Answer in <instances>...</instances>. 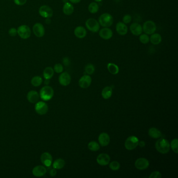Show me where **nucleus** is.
I'll return each instance as SVG.
<instances>
[{
  "mask_svg": "<svg viewBox=\"0 0 178 178\" xmlns=\"http://www.w3.org/2000/svg\"><path fill=\"white\" fill-rule=\"evenodd\" d=\"M40 159L43 165L46 166V167H49L51 166L52 161V157L50 153L48 152L44 153L41 156Z\"/></svg>",
  "mask_w": 178,
  "mask_h": 178,
  "instance_id": "obj_18",
  "label": "nucleus"
},
{
  "mask_svg": "<svg viewBox=\"0 0 178 178\" xmlns=\"http://www.w3.org/2000/svg\"><path fill=\"white\" fill-rule=\"evenodd\" d=\"M39 13L42 17L50 18L53 16V11L50 7L47 5H43L40 7Z\"/></svg>",
  "mask_w": 178,
  "mask_h": 178,
  "instance_id": "obj_10",
  "label": "nucleus"
},
{
  "mask_svg": "<svg viewBox=\"0 0 178 178\" xmlns=\"http://www.w3.org/2000/svg\"><path fill=\"white\" fill-rule=\"evenodd\" d=\"M139 37V40L142 44H147L150 42V37L149 35L146 34H142L140 35Z\"/></svg>",
  "mask_w": 178,
  "mask_h": 178,
  "instance_id": "obj_33",
  "label": "nucleus"
},
{
  "mask_svg": "<svg viewBox=\"0 0 178 178\" xmlns=\"http://www.w3.org/2000/svg\"><path fill=\"white\" fill-rule=\"evenodd\" d=\"M132 18L130 14H126L122 18V22L125 24H128L131 23Z\"/></svg>",
  "mask_w": 178,
  "mask_h": 178,
  "instance_id": "obj_38",
  "label": "nucleus"
},
{
  "mask_svg": "<svg viewBox=\"0 0 178 178\" xmlns=\"http://www.w3.org/2000/svg\"><path fill=\"white\" fill-rule=\"evenodd\" d=\"M113 34V31L109 27H104L99 31V35L104 40H109L112 38Z\"/></svg>",
  "mask_w": 178,
  "mask_h": 178,
  "instance_id": "obj_11",
  "label": "nucleus"
},
{
  "mask_svg": "<svg viewBox=\"0 0 178 178\" xmlns=\"http://www.w3.org/2000/svg\"><path fill=\"white\" fill-rule=\"evenodd\" d=\"M40 97L44 101H49L52 98L54 91L52 87L46 86L42 87L40 91Z\"/></svg>",
  "mask_w": 178,
  "mask_h": 178,
  "instance_id": "obj_3",
  "label": "nucleus"
},
{
  "mask_svg": "<svg viewBox=\"0 0 178 178\" xmlns=\"http://www.w3.org/2000/svg\"><path fill=\"white\" fill-rule=\"evenodd\" d=\"M85 26L88 31L94 33L98 32L101 26L98 21L93 18H89L86 21Z\"/></svg>",
  "mask_w": 178,
  "mask_h": 178,
  "instance_id": "obj_5",
  "label": "nucleus"
},
{
  "mask_svg": "<svg viewBox=\"0 0 178 178\" xmlns=\"http://www.w3.org/2000/svg\"><path fill=\"white\" fill-rule=\"evenodd\" d=\"M35 109L37 114L40 115H44L47 113L48 111V106L45 102L39 101L36 102Z\"/></svg>",
  "mask_w": 178,
  "mask_h": 178,
  "instance_id": "obj_9",
  "label": "nucleus"
},
{
  "mask_svg": "<svg viewBox=\"0 0 178 178\" xmlns=\"http://www.w3.org/2000/svg\"><path fill=\"white\" fill-rule=\"evenodd\" d=\"M59 81L61 85L63 86L68 85L71 81L70 75L67 72L61 73L59 77Z\"/></svg>",
  "mask_w": 178,
  "mask_h": 178,
  "instance_id": "obj_13",
  "label": "nucleus"
},
{
  "mask_svg": "<svg viewBox=\"0 0 178 178\" xmlns=\"http://www.w3.org/2000/svg\"><path fill=\"white\" fill-rule=\"evenodd\" d=\"M109 168L113 171H117L120 168V164L117 161H113L109 164Z\"/></svg>",
  "mask_w": 178,
  "mask_h": 178,
  "instance_id": "obj_36",
  "label": "nucleus"
},
{
  "mask_svg": "<svg viewBox=\"0 0 178 178\" xmlns=\"http://www.w3.org/2000/svg\"><path fill=\"white\" fill-rule=\"evenodd\" d=\"M156 150L160 153L166 154L170 150V145L168 140L163 138H160L156 142Z\"/></svg>",
  "mask_w": 178,
  "mask_h": 178,
  "instance_id": "obj_1",
  "label": "nucleus"
},
{
  "mask_svg": "<svg viewBox=\"0 0 178 178\" xmlns=\"http://www.w3.org/2000/svg\"><path fill=\"white\" fill-rule=\"evenodd\" d=\"M85 71L87 74L88 75H92L95 71V66L94 65L89 63L86 65L85 67Z\"/></svg>",
  "mask_w": 178,
  "mask_h": 178,
  "instance_id": "obj_35",
  "label": "nucleus"
},
{
  "mask_svg": "<svg viewBox=\"0 0 178 178\" xmlns=\"http://www.w3.org/2000/svg\"><path fill=\"white\" fill-rule=\"evenodd\" d=\"M71 3H72L73 4H77L81 2V0H69Z\"/></svg>",
  "mask_w": 178,
  "mask_h": 178,
  "instance_id": "obj_45",
  "label": "nucleus"
},
{
  "mask_svg": "<svg viewBox=\"0 0 178 178\" xmlns=\"http://www.w3.org/2000/svg\"><path fill=\"white\" fill-rule=\"evenodd\" d=\"M49 80H46V81H45L44 84H47V85L49 83Z\"/></svg>",
  "mask_w": 178,
  "mask_h": 178,
  "instance_id": "obj_46",
  "label": "nucleus"
},
{
  "mask_svg": "<svg viewBox=\"0 0 178 178\" xmlns=\"http://www.w3.org/2000/svg\"><path fill=\"white\" fill-rule=\"evenodd\" d=\"M54 70L51 67H47L44 70L43 75L46 80H50L54 75Z\"/></svg>",
  "mask_w": 178,
  "mask_h": 178,
  "instance_id": "obj_28",
  "label": "nucleus"
},
{
  "mask_svg": "<svg viewBox=\"0 0 178 178\" xmlns=\"http://www.w3.org/2000/svg\"><path fill=\"white\" fill-rule=\"evenodd\" d=\"M170 147L173 151L176 153H178V140L177 138L173 139L171 142Z\"/></svg>",
  "mask_w": 178,
  "mask_h": 178,
  "instance_id": "obj_34",
  "label": "nucleus"
},
{
  "mask_svg": "<svg viewBox=\"0 0 178 178\" xmlns=\"http://www.w3.org/2000/svg\"><path fill=\"white\" fill-rule=\"evenodd\" d=\"M88 10L91 13H97L99 10V6L98 4H97V2H91L88 5Z\"/></svg>",
  "mask_w": 178,
  "mask_h": 178,
  "instance_id": "obj_29",
  "label": "nucleus"
},
{
  "mask_svg": "<svg viewBox=\"0 0 178 178\" xmlns=\"http://www.w3.org/2000/svg\"><path fill=\"white\" fill-rule=\"evenodd\" d=\"M17 34L23 39H27L31 35V29L27 25H21L17 29Z\"/></svg>",
  "mask_w": 178,
  "mask_h": 178,
  "instance_id": "obj_7",
  "label": "nucleus"
},
{
  "mask_svg": "<svg viewBox=\"0 0 178 178\" xmlns=\"http://www.w3.org/2000/svg\"><path fill=\"white\" fill-rule=\"evenodd\" d=\"M32 30L35 36L40 38L44 36L45 34V29L44 26L40 23H36L33 26Z\"/></svg>",
  "mask_w": 178,
  "mask_h": 178,
  "instance_id": "obj_14",
  "label": "nucleus"
},
{
  "mask_svg": "<svg viewBox=\"0 0 178 178\" xmlns=\"http://www.w3.org/2000/svg\"><path fill=\"white\" fill-rule=\"evenodd\" d=\"M42 83V78L39 76H35L32 77L31 81V83L35 87H38Z\"/></svg>",
  "mask_w": 178,
  "mask_h": 178,
  "instance_id": "obj_32",
  "label": "nucleus"
},
{
  "mask_svg": "<svg viewBox=\"0 0 178 178\" xmlns=\"http://www.w3.org/2000/svg\"><path fill=\"white\" fill-rule=\"evenodd\" d=\"M53 70L57 73H61L63 71V66L61 64L57 63L54 66Z\"/></svg>",
  "mask_w": 178,
  "mask_h": 178,
  "instance_id": "obj_37",
  "label": "nucleus"
},
{
  "mask_svg": "<svg viewBox=\"0 0 178 178\" xmlns=\"http://www.w3.org/2000/svg\"><path fill=\"white\" fill-rule=\"evenodd\" d=\"M150 166V163L147 159L145 158H140L135 162V167L138 170H143L148 168Z\"/></svg>",
  "mask_w": 178,
  "mask_h": 178,
  "instance_id": "obj_8",
  "label": "nucleus"
},
{
  "mask_svg": "<svg viewBox=\"0 0 178 178\" xmlns=\"http://www.w3.org/2000/svg\"><path fill=\"white\" fill-rule=\"evenodd\" d=\"M148 134L153 138H159L162 136L161 132L155 127H152L149 130Z\"/></svg>",
  "mask_w": 178,
  "mask_h": 178,
  "instance_id": "obj_25",
  "label": "nucleus"
},
{
  "mask_svg": "<svg viewBox=\"0 0 178 178\" xmlns=\"http://www.w3.org/2000/svg\"><path fill=\"white\" fill-rule=\"evenodd\" d=\"M98 141L101 146L103 147L108 146L110 143V137L106 133H102L99 136Z\"/></svg>",
  "mask_w": 178,
  "mask_h": 178,
  "instance_id": "obj_19",
  "label": "nucleus"
},
{
  "mask_svg": "<svg viewBox=\"0 0 178 178\" xmlns=\"http://www.w3.org/2000/svg\"><path fill=\"white\" fill-rule=\"evenodd\" d=\"M65 161L62 159H58L55 160L53 163V168L55 169H61L64 167Z\"/></svg>",
  "mask_w": 178,
  "mask_h": 178,
  "instance_id": "obj_30",
  "label": "nucleus"
},
{
  "mask_svg": "<svg viewBox=\"0 0 178 178\" xmlns=\"http://www.w3.org/2000/svg\"><path fill=\"white\" fill-rule=\"evenodd\" d=\"M63 63L65 66H68L70 64V60L68 57H65L63 59Z\"/></svg>",
  "mask_w": 178,
  "mask_h": 178,
  "instance_id": "obj_42",
  "label": "nucleus"
},
{
  "mask_svg": "<svg viewBox=\"0 0 178 178\" xmlns=\"http://www.w3.org/2000/svg\"><path fill=\"white\" fill-rule=\"evenodd\" d=\"M103 0H95V1L96 2H102Z\"/></svg>",
  "mask_w": 178,
  "mask_h": 178,
  "instance_id": "obj_47",
  "label": "nucleus"
},
{
  "mask_svg": "<svg viewBox=\"0 0 178 178\" xmlns=\"http://www.w3.org/2000/svg\"><path fill=\"white\" fill-rule=\"evenodd\" d=\"M98 22L103 27H110L114 24V18L110 14L105 13L99 17Z\"/></svg>",
  "mask_w": 178,
  "mask_h": 178,
  "instance_id": "obj_2",
  "label": "nucleus"
},
{
  "mask_svg": "<svg viewBox=\"0 0 178 178\" xmlns=\"http://www.w3.org/2000/svg\"><path fill=\"white\" fill-rule=\"evenodd\" d=\"M56 174H57V170H56L55 169L53 168L50 170V175L51 176H55Z\"/></svg>",
  "mask_w": 178,
  "mask_h": 178,
  "instance_id": "obj_43",
  "label": "nucleus"
},
{
  "mask_svg": "<svg viewBox=\"0 0 178 178\" xmlns=\"http://www.w3.org/2000/svg\"><path fill=\"white\" fill-rule=\"evenodd\" d=\"M74 34L76 37L79 39H83L87 36V31L84 27L79 26L76 27L74 31Z\"/></svg>",
  "mask_w": 178,
  "mask_h": 178,
  "instance_id": "obj_21",
  "label": "nucleus"
},
{
  "mask_svg": "<svg viewBox=\"0 0 178 178\" xmlns=\"http://www.w3.org/2000/svg\"><path fill=\"white\" fill-rule=\"evenodd\" d=\"M112 95V88L107 86L104 88L101 92V96L104 99H108L111 97Z\"/></svg>",
  "mask_w": 178,
  "mask_h": 178,
  "instance_id": "obj_26",
  "label": "nucleus"
},
{
  "mask_svg": "<svg viewBox=\"0 0 178 178\" xmlns=\"http://www.w3.org/2000/svg\"><path fill=\"white\" fill-rule=\"evenodd\" d=\"M116 29L118 34L121 36H124L128 32V27L127 24L122 21H119L116 26Z\"/></svg>",
  "mask_w": 178,
  "mask_h": 178,
  "instance_id": "obj_16",
  "label": "nucleus"
},
{
  "mask_svg": "<svg viewBox=\"0 0 178 178\" xmlns=\"http://www.w3.org/2000/svg\"><path fill=\"white\" fill-rule=\"evenodd\" d=\"M88 149L91 151L97 152L100 149V145L96 142L91 141L88 144Z\"/></svg>",
  "mask_w": 178,
  "mask_h": 178,
  "instance_id": "obj_31",
  "label": "nucleus"
},
{
  "mask_svg": "<svg viewBox=\"0 0 178 178\" xmlns=\"http://www.w3.org/2000/svg\"><path fill=\"white\" fill-rule=\"evenodd\" d=\"M27 98L29 102H31V104H35L36 102H38L39 98V95L38 92L35 91H29L28 93L27 94Z\"/></svg>",
  "mask_w": 178,
  "mask_h": 178,
  "instance_id": "obj_22",
  "label": "nucleus"
},
{
  "mask_svg": "<svg viewBox=\"0 0 178 178\" xmlns=\"http://www.w3.org/2000/svg\"><path fill=\"white\" fill-rule=\"evenodd\" d=\"M91 78L88 75L82 76L78 81V84L81 88H87L91 85Z\"/></svg>",
  "mask_w": 178,
  "mask_h": 178,
  "instance_id": "obj_12",
  "label": "nucleus"
},
{
  "mask_svg": "<svg viewBox=\"0 0 178 178\" xmlns=\"http://www.w3.org/2000/svg\"><path fill=\"white\" fill-rule=\"evenodd\" d=\"M14 3L17 5H23L26 3L27 0H14Z\"/></svg>",
  "mask_w": 178,
  "mask_h": 178,
  "instance_id": "obj_41",
  "label": "nucleus"
},
{
  "mask_svg": "<svg viewBox=\"0 0 178 178\" xmlns=\"http://www.w3.org/2000/svg\"><path fill=\"white\" fill-rule=\"evenodd\" d=\"M63 2H64V3H66V2H68V0H63Z\"/></svg>",
  "mask_w": 178,
  "mask_h": 178,
  "instance_id": "obj_48",
  "label": "nucleus"
},
{
  "mask_svg": "<svg viewBox=\"0 0 178 178\" xmlns=\"http://www.w3.org/2000/svg\"><path fill=\"white\" fill-rule=\"evenodd\" d=\"M130 30L133 35L139 36L143 32V28L140 24L137 23H133L130 27Z\"/></svg>",
  "mask_w": 178,
  "mask_h": 178,
  "instance_id": "obj_15",
  "label": "nucleus"
},
{
  "mask_svg": "<svg viewBox=\"0 0 178 178\" xmlns=\"http://www.w3.org/2000/svg\"><path fill=\"white\" fill-rule=\"evenodd\" d=\"M138 142L139 140L137 137L135 136L129 137L125 140L124 144L125 148L128 150H134L138 146Z\"/></svg>",
  "mask_w": 178,
  "mask_h": 178,
  "instance_id": "obj_6",
  "label": "nucleus"
},
{
  "mask_svg": "<svg viewBox=\"0 0 178 178\" xmlns=\"http://www.w3.org/2000/svg\"><path fill=\"white\" fill-rule=\"evenodd\" d=\"M17 29L15 28H12L8 31V34H9L10 36H12V37L15 36L17 35Z\"/></svg>",
  "mask_w": 178,
  "mask_h": 178,
  "instance_id": "obj_40",
  "label": "nucleus"
},
{
  "mask_svg": "<svg viewBox=\"0 0 178 178\" xmlns=\"http://www.w3.org/2000/svg\"><path fill=\"white\" fill-rule=\"evenodd\" d=\"M47 173V169L43 166H37L32 170V174L37 177L44 176Z\"/></svg>",
  "mask_w": 178,
  "mask_h": 178,
  "instance_id": "obj_20",
  "label": "nucleus"
},
{
  "mask_svg": "<svg viewBox=\"0 0 178 178\" xmlns=\"http://www.w3.org/2000/svg\"><path fill=\"white\" fill-rule=\"evenodd\" d=\"M107 68L109 72L113 75L118 74L119 72V68L117 65L115 64L112 63H109L107 64Z\"/></svg>",
  "mask_w": 178,
  "mask_h": 178,
  "instance_id": "obj_27",
  "label": "nucleus"
},
{
  "mask_svg": "<svg viewBox=\"0 0 178 178\" xmlns=\"http://www.w3.org/2000/svg\"><path fill=\"white\" fill-rule=\"evenodd\" d=\"M161 173H159V171H154L150 175L149 178H161Z\"/></svg>",
  "mask_w": 178,
  "mask_h": 178,
  "instance_id": "obj_39",
  "label": "nucleus"
},
{
  "mask_svg": "<svg viewBox=\"0 0 178 178\" xmlns=\"http://www.w3.org/2000/svg\"><path fill=\"white\" fill-rule=\"evenodd\" d=\"M74 6L71 3L66 2L64 3V5L63 8V12L66 15H71L74 13Z\"/></svg>",
  "mask_w": 178,
  "mask_h": 178,
  "instance_id": "obj_24",
  "label": "nucleus"
},
{
  "mask_svg": "<svg viewBox=\"0 0 178 178\" xmlns=\"http://www.w3.org/2000/svg\"><path fill=\"white\" fill-rule=\"evenodd\" d=\"M150 41L153 45H158L162 41V37L158 33H153L150 37Z\"/></svg>",
  "mask_w": 178,
  "mask_h": 178,
  "instance_id": "obj_23",
  "label": "nucleus"
},
{
  "mask_svg": "<svg viewBox=\"0 0 178 178\" xmlns=\"http://www.w3.org/2000/svg\"><path fill=\"white\" fill-rule=\"evenodd\" d=\"M96 160L99 165L106 166L110 163V157L107 153H102L97 156Z\"/></svg>",
  "mask_w": 178,
  "mask_h": 178,
  "instance_id": "obj_17",
  "label": "nucleus"
},
{
  "mask_svg": "<svg viewBox=\"0 0 178 178\" xmlns=\"http://www.w3.org/2000/svg\"><path fill=\"white\" fill-rule=\"evenodd\" d=\"M143 31L148 35H151L155 33L157 29V26L153 21L149 20L143 24L142 26Z\"/></svg>",
  "mask_w": 178,
  "mask_h": 178,
  "instance_id": "obj_4",
  "label": "nucleus"
},
{
  "mask_svg": "<svg viewBox=\"0 0 178 178\" xmlns=\"http://www.w3.org/2000/svg\"><path fill=\"white\" fill-rule=\"evenodd\" d=\"M138 145L140 146V147H144L145 146V142L143 140H141L138 142Z\"/></svg>",
  "mask_w": 178,
  "mask_h": 178,
  "instance_id": "obj_44",
  "label": "nucleus"
}]
</instances>
